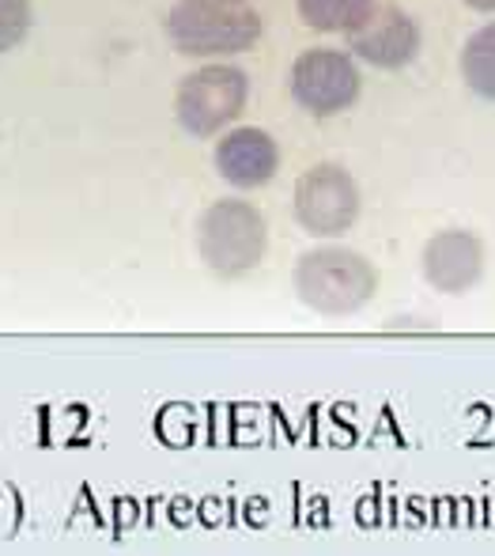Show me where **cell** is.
<instances>
[{"label":"cell","mask_w":495,"mask_h":556,"mask_svg":"<svg viewBox=\"0 0 495 556\" xmlns=\"http://www.w3.org/2000/svg\"><path fill=\"white\" fill-rule=\"evenodd\" d=\"M292 288L299 303L326 318H344L364 311L379 292V269L367 254L341 242H326L299 254L292 269Z\"/></svg>","instance_id":"obj_1"},{"label":"cell","mask_w":495,"mask_h":556,"mask_svg":"<svg viewBox=\"0 0 495 556\" xmlns=\"http://www.w3.org/2000/svg\"><path fill=\"white\" fill-rule=\"evenodd\" d=\"M167 38L186 58H234L262 38V15L246 0H175Z\"/></svg>","instance_id":"obj_2"},{"label":"cell","mask_w":495,"mask_h":556,"mask_svg":"<svg viewBox=\"0 0 495 556\" xmlns=\"http://www.w3.org/2000/svg\"><path fill=\"white\" fill-rule=\"evenodd\" d=\"M269 250V224L262 208L242 198L212 201L198 220V254L219 280H239L262 265Z\"/></svg>","instance_id":"obj_3"},{"label":"cell","mask_w":495,"mask_h":556,"mask_svg":"<svg viewBox=\"0 0 495 556\" xmlns=\"http://www.w3.org/2000/svg\"><path fill=\"white\" fill-rule=\"evenodd\" d=\"M250 99V76L234 65H201L178 84L175 117L190 137H216L227 125L239 122Z\"/></svg>","instance_id":"obj_4"},{"label":"cell","mask_w":495,"mask_h":556,"mask_svg":"<svg viewBox=\"0 0 495 556\" xmlns=\"http://www.w3.org/2000/svg\"><path fill=\"white\" fill-rule=\"evenodd\" d=\"M359 208H364L359 182L341 163H314L295 178L292 213L314 239H341L359 220Z\"/></svg>","instance_id":"obj_5"},{"label":"cell","mask_w":495,"mask_h":556,"mask_svg":"<svg viewBox=\"0 0 495 556\" xmlns=\"http://www.w3.org/2000/svg\"><path fill=\"white\" fill-rule=\"evenodd\" d=\"M359 96H364V76H359L356 53L314 46V50L295 58L292 99L306 114L314 117L344 114L359 103Z\"/></svg>","instance_id":"obj_6"},{"label":"cell","mask_w":495,"mask_h":556,"mask_svg":"<svg viewBox=\"0 0 495 556\" xmlns=\"http://www.w3.org/2000/svg\"><path fill=\"white\" fill-rule=\"evenodd\" d=\"M488 269V247L469 227H443L420 250V273L428 288L443 295H466Z\"/></svg>","instance_id":"obj_7"},{"label":"cell","mask_w":495,"mask_h":556,"mask_svg":"<svg viewBox=\"0 0 495 556\" xmlns=\"http://www.w3.org/2000/svg\"><path fill=\"white\" fill-rule=\"evenodd\" d=\"M216 170L234 190H262L280 170V144L262 125H239L216 140Z\"/></svg>","instance_id":"obj_8"},{"label":"cell","mask_w":495,"mask_h":556,"mask_svg":"<svg viewBox=\"0 0 495 556\" xmlns=\"http://www.w3.org/2000/svg\"><path fill=\"white\" fill-rule=\"evenodd\" d=\"M348 38H352L348 50L356 53V61H364V65H371V68H382V73H397V68L412 65L423 46L420 23L408 12H401L397 4L379 8V12Z\"/></svg>","instance_id":"obj_9"},{"label":"cell","mask_w":495,"mask_h":556,"mask_svg":"<svg viewBox=\"0 0 495 556\" xmlns=\"http://www.w3.org/2000/svg\"><path fill=\"white\" fill-rule=\"evenodd\" d=\"M295 12L318 35H356L379 12V0H295Z\"/></svg>","instance_id":"obj_10"},{"label":"cell","mask_w":495,"mask_h":556,"mask_svg":"<svg viewBox=\"0 0 495 556\" xmlns=\"http://www.w3.org/2000/svg\"><path fill=\"white\" fill-rule=\"evenodd\" d=\"M458 68H461V80H466V88L473 91V96L495 103V20L477 27L473 35L466 38Z\"/></svg>","instance_id":"obj_11"},{"label":"cell","mask_w":495,"mask_h":556,"mask_svg":"<svg viewBox=\"0 0 495 556\" xmlns=\"http://www.w3.org/2000/svg\"><path fill=\"white\" fill-rule=\"evenodd\" d=\"M30 23H35L30 0H0V53L15 50L30 35Z\"/></svg>","instance_id":"obj_12"},{"label":"cell","mask_w":495,"mask_h":556,"mask_svg":"<svg viewBox=\"0 0 495 556\" xmlns=\"http://www.w3.org/2000/svg\"><path fill=\"white\" fill-rule=\"evenodd\" d=\"M466 8H473V12H484V15H495V0H461Z\"/></svg>","instance_id":"obj_13"}]
</instances>
